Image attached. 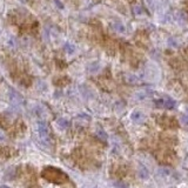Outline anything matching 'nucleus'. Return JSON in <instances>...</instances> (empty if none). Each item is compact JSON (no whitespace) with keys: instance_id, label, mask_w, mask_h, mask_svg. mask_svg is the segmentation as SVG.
I'll return each mask as SVG.
<instances>
[{"instance_id":"9d476101","label":"nucleus","mask_w":188,"mask_h":188,"mask_svg":"<svg viewBox=\"0 0 188 188\" xmlns=\"http://www.w3.org/2000/svg\"><path fill=\"white\" fill-rule=\"evenodd\" d=\"M57 124H58V126L61 128V130H66V128H68V126H69V121L66 120V119H64V118H61V119H59Z\"/></svg>"},{"instance_id":"9b49d317","label":"nucleus","mask_w":188,"mask_h":188,"mask_svg":"<svg viewBox=\"0 0 188 188\" xmlns=\"http://www.w3.org/2000/svg\"><path fill=\"white\" fill-rule=\"evenodd\" d=\"M64 49L66 51V53L72 54V53H74V51H75V47H74V45L67 43H65V46H64Z\"/></svg>"},{"instance_id":"ddd939ff","label":"nucleus","mask_w":188,"mask_h":188,"mask_svg":"<svg viewBox=\"0 0 188 188\" xmlns=\"http://www.w3.org/2000/svg\"><path fill=\"white\" fill-rule=\"evenodd\" d=\"M181 124L188 127V116L187 115H181Z\"/></svg>"},{"instance_id":"4468645a","label":"nucleus","mask_w":188,"mask_h":188,"mask_svg":"<svg viewBox=\"0 0 188 188\" xmlns=\"http://www.w3.org/2000/svg\"><path fill=\"white\" fill-rule=\"evenodd\" d=\"M0 188H10L8 186H0Z\"/></svg>"},{"instance_id":"f257e3e1","label":"nucleus","mask_w":188,"mask_h":188,"mask_svg":"<svg viewBox=\"0 0 188 188\" xmlns=\"http://www.w3.org/2000/svg\"><path fill=\"white\" fill-rule=\"evenodd\" d=\"M43 176L46 180L54 183H63L67 180V175L64 172H61L58 168H52V167H47L43 169Z\"/></svg>"},{"instance_id":"20e7f679","label":"nucleus","mask_w":188,"mask_h":188,"mask_svg":"<svg viewBox=\"0 0 188 188\" xmlns=\"http://www.w3.org/2000/svg\"><path fill=\"white\" fill-rule=\"evenodd\" d=\"M130 119H132V121H134L135 124H141L145 120V114L140 111H135L130 114Z\"/></svg>"},{"instance_id":"39448f33","label":"nucleus","mask_w":188,"mask_h":188,"mask_svg":"<svg viewBox=\"0 0 188 188\" xmlns=\"http://www.w3.org/2000/svg\"><path fill=\"white\" fill-rule=\"evenodd\" d=\"M161 119H162V120H161V122H160V124L164 126V127H169V128H170V127H176V126H178L176 121L174 120L173 118H167V116H162Z\"/></svg>"},{"instance_id":"423d86ee","label":"nucleus","mask_w":188,"mask_h":188,"mask_svg":"<svg viewBox=\"0 0 188 188\" xmlns=\"http://www.w3.org/2000/svg\"><path fill=\"white\" fill-rule=\"evenodd\" d=\"M10 99L13 104H18V105H19V104L23 102V98H21V95L18 94V93L15 91H13V89H11L10 91Z\"/></svg>"},{"instance_id":"1a4fd4ad","label":"nucleus","mask_w":188,"mask_h":188,"mask_svg":"<svg viewBox=\"0 0 188 188\" xmlns=\"http://www.w3.org/2000/svg\"><path fill=\"white\" fill-rule=\"evenodd\" d=\"M95 134H97V136L99 138L100 140H102V141H106L107 140V134H106V132L102 130V128H98L97 132H95Z\"/></svg>"},{"instance_id":"6e6552de","label":"nucleus","mask_w":188,"mask_h":188,"mask_svg":"<svg viewBox=\"0 0 188 188\" xmlns=\"http://www.w3.org/2000/svg\"><path fill=\"white\" fill-rule=\"evenodd\" d=\"M138 174H139V176L141 179H147L148 175H150V173H148V170H147L145 166H140L139 169H138Z\"/></svg>"},{"instance_id":"0eeeda50","label":"nucleus","mask_w":188,"mask_h":188,"mask_svg":"<svg viewBox=\"0 0 188 188\" xmlns=\"http://www.w3.org/2000/svg\"><path fill=\"white\" fill-rule=\"evenodd\" d=\"M106 51L111 54V55L116 54V51H118V48H116V43H114V41H109L108 43H106Z\"/></svg>"},{"instance_id":"f03ea898","label":"nucleus","mask_w":188,"mask_h":188,"mask_svg":"<svg viewBox=\"0 0 188 188\" xmlns=\"http://www.w3.org/2000/svg\"><path fill=\"white\" fill-rule=\"evenodd\" d=\"M38 133L40 139L43 140L45 144L49 142V133H48V127L46 125V122L43 121H39L38 122Z\"/></svg>"},{"instance_id":"f8f14e48","label":"nucleus","mask_w":188,"mask_h":188,"mask_svg":"<svg viewBox=\"0 0 188 188\" xmlns=\"http://www.w3.org/2000/svg\"><path fill=\"white\" fill-rule=\"evenodd\" d=\"M113 28L115 29V31H118V32H125V25H122L121 23H114L113 24Z\"/></svg>"},{"instance_id":"7ed1b4c3","label":"nucleus","mask_w":188,"mask_h":188,"mask_svg":"<svg viewBox=\"0 0 188 188\" xmlns=\"http://www.w3.org/2000/svg\"><path fill=\"white\" fill-rule=\"evenodd\" d=\"M156 105L159 107H165L167 109H173L176 107V102L172 98H165V99H159L156 100Z\"/></svg>"}]
</instances>
